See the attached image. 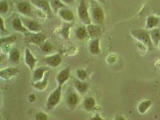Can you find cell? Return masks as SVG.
Listing matches in <instances>:
<instances>
[{
	"mask_svg": "<svg viewBox=\"0 0 160 120\" xmlns=\"http://www.w3.org/2000/svg\"><path fill=\"white\" fill-rule=\"evenodd\" d=\"M131 36L146 47L148 51H152L154 48L149 31L146 29L138 28L133 29L130 31Z\"/></svg>",
	"mask_w": 160,
	"mask_h": 120,
	"instance_id": "1",
	"label": "cell"
},
{
	"mask_svg": "<svg viewBox=\"0 0 160 120\" xmlns=\"http://www.w3.org/2000/svg\"><path fill=\"white\" fill-rule=\"evenodd\" d=\"M61 95L62 87L58 86L55 90L51 92L48 98L46 105V109L48 111H51L58 105L61 101Z\"/></svg>",
	"mask_w": 160,
	"mask_h": 120,
	"instance_id": "2",
	"label": "cell"
},
{
	"mask_svg": "<svg viewBox=\"0 0 160 120\" xmlns=\"http://www.w3.org/2000/svg\"><path fill=\"white\" fill-rule=\"evenodd\" d=\"M78 16L80 21L85 26H87L92 22L91 15L89 12L85 0H80L78 8Z\"/></svg>",
	"mask_w": 160,
	"mask_h": 120,
	"instance_id": "3",
	"label": "cell"
},
{
	"mask_svg": "<svg viewBox=\"0 0 160 120\" xmlns=\"http://www.w3.org/2000/svg\"><path fill=\"white\" fill-rule=\"evenodd\" d=\"M91 18L94 24L101 25L105 18L104 10L97 3H93L91 9Z\"/></svg>",
	"mask_w": 160,
	"mask_h": 120,
	"instance_id": "4",
	"label": "cell"
},
{
	"mask_svg": "<svg viewBox=\"0 0 160 120\" xmlns=\"http://www.w3.org/2000/svg\"><path fill=\"white\" fill-rule=\"evenodd\" d=\"M25 36V40L29 43L40 46L44 43L47 39L46 36L43 32H28Z\"/></svg>",
	"mask_w": 160,
	"mask_h": 120,
	"instance_id": "5",
	"label": "cell"
},
{
	"mask_svg": "<svg viewBox=\"0 0 160 120\" xmlns=\"http://www.w3.org/2000/svg\"><path fill=\"white\" fill-rule=\"evenodd\" d=\"M30 3L44 13L48 18H52L54 15L51 9L49 0H30Z\"/></svg>",
	"mask_w": 160,
	"mask_h": 120,
	"instance_id": "6",
	"label": "cell"
},
{
	"mask_svg": "<svg viewBox=\"0 0 160 120\" xmlns=\"http://www.w3.org/2000/svg\"><path fill=\"white\" fill-rule=\"evenodd\" d=\"M21 18L25 27L28 30L29 32H38L41 31L42 27L36 21L25 16H23Z\"/></svg>",
	"mask_w": 160,
	"mask_h": 120,
	"instance_id": "7",
	"label": "cell"
},
{
	"mask_svg": "<svg viewBox=\"0 0 160 120\" xmlns=\"http://www.w3.org/2000/svg\"><path fill=\"white\" fill-rule=\"evenodd\" d=\"M43 61L49 67L57 68L62 62V57L59 53H55L45 57Z\"/></svg>",
	"mask_w": 160,
	"mask_h": 120,
	"instance_id": "8",
	"label": "cell"
},
{
	"mask_svg": "<svg viewBox=\"0 0 160 120\" xmlns=\"http://www.w3.org/2000/svg\"><path fill=\"white\" fill-rule=\"evenodd\" d=\"M25 62L27 67L29 68L31 72H34L36 67L37 60L34 55L31 52L28 48H27L25 51Z\"/></svg>",
	"mask_w": 160,
	"mask_h": 120,
	"instance_id": "9",
	"label": "cell"
},
{
	"mask_svg": "<svg viewBox=\"0 0 160 120\" xmlns=\"http://www.w3.org/2000/svg\"><path fill=\"white\" fill-rule=\"evenodd\" d=\"M70 77V70L68 68L61 70L56 76V81L58 86L62 87L65 83L68 81Z\"/></svg>",
	"mask_w": 160,
	"mask_h": 120,
	"instance_id": "10",
	"label": "cell"
},
{
	"mask_svg": "<svg viewBox=\"0 0 160 120\" xmlns=\"http://www.w3.org/2000/svg\"><path fill=\"white\" fill-rule=\"evenodd\" d=\"M16 8L17 10L23 16L25 17H28L30 15H31L32 12V7H31V4L23 1V2H20L17 4L16 5Z\"/></svg>",
	"mask_w": 160,
	"mask_h": 120,
	"instance_id": "11",
	"label": "cell"
},
{
	"mask_svg": "<svg viewBox=\"0 0 160 120\" xmlns=\"http://www.w3.org/2000/svg\"><path fill=\"white\" fill-rule=\"evenodd\" d=\"M88 51L94 55H98L101 53L100 38H95L91 40L88 46Z\"/></svg>",
	"mask_w": 160,
	"mask_h": 120,
	"instance_id": "12",
	"label": "cell"
},
{
	"mask_svg": "<svg viewBox=\"0 0 160 120\" xmlns=\"http://www.w3.org/2000/svg\"><path fill=\"white\" fill-rule=\"evenodd\" d=\"M59 16L66 22H71L74 20V15L73 12L67 8L60 9L58 12Z\"/></svg>",
	"mask_w": 160,
	"mask_h": 120,
	"instance_id": "13",
	"label": "cell"
},
{
	"mask_svg": "<svg viewBox=\"0 0 160 120\" xmlns=\"http://www.w3.org/2000/svg\"><path fill=\"white\" fill-rule=\"evenodd\" d=\"M19 70L18 68H7L1 70L0 76L4 80H9L13 76L18 75Z\"/></svg>",
	"mask_w": 160,
	"mask_h": 120,
	"instance_id": "14",
	"label": "cell"
},
{
	"mask_svg": "<svg viewBox=\"0 0 160 120\" xmlns=\"http://www.w3.org/2000/svg\"><path fill=\"white\" fill-rule=\"evenodd\" d=\"M12 27L13 29L16 31L19 32L23 34L24 35L29 32V31L25 27L23 23L22 22L21 18L19 17H16L13 19L12 22Z\"/></svg>",
	"mask_w": 160,
	"mask_h": 120,
	"instance_id": "15",
	"label": "cell"
},
{
	"mask_svg": "<svg viewBox=\"0 0 160 120\" xmlns=\"http://www.w3.org/2000/svg\"><path fill=\"white\" fill-rule=\"evenodd\" d=\"M87 29L89 37L92 39L99 38V36L101 34V28L99 27V25L91 23L87 26Z\"/></svg>",
	"mask_w": 160,
	"mask_h": 120,
	"instance_id": "16",
	"label": "cell"
},
{
	"mask_svg": "<svg viewBox=\"0 0 160 120\" xmlns=\"http://www.w3.org/2000/svg\"><path fill=\"white\" fill-rule=\"evenodd\" d=\"M49 68L46 66H42L35 69L33 72V81L37 82L43 79L46 75V73L48 71Z\"/></svg>",
	"mask_w": 160,
	"mask_h": 120,
	"instance_id": "17",
	"label": "cell"
},
{
	"mask_svg": "<svg viewBox=\"0 0 160 120\" xmlns=\"http://www.w3.org/2000/svg\"><path fill=\"white\" fill-rule=\"evenodd\" d=\"M160 22V19L155 16H149L146 22L145 28L146 30H151L157 28Z\"/></svg>",
	"mask_w": 160,
	"mask_h": 120,
	"instance_id": "18",
	"label": "cell"
},
{
	"mask_svg": "<svg viewBox=\"0 0 160 120\" xmlns=\"http://www.w3.org/2000/svg\"><path fill=\"white\" fill-rule=\"evenodd\" d=\"M48 83H49V73H46L43 79L37 82H34L32 83V85L36 90L43 91L47 88L48 85Z\"/></svg>",
	"mask_w": 160,
	"mask_h": 120,
	"instance_id": "19",
	"label": "cell"
},
{
	"mask_svg": "<svg viewBox=\"0 0 160 120\" xmlns=\"http://www.w3.org/2000/svg\"><path fill=\"white\" fill-rule=\"evenodd\" d=\"M152 102L149 99L144 100L140 102L138 106V111L140 114H145L151 108Z\"/></svg>",
	"mask_w": 160,
	"mask_h": 120,
	"instance_id": "20",
	"label": "cell"
},
{
	"mask_svg": "<svg viewBox=\"0 0 160 120\" xmlns=\"http://www.w3.org/2000/svg\"><path fill=\"white\" fill-rule=\"evenodd\" d=\"M51 9L53 14H58L59 10L62 8H67L61 0H49Z\"/></svg>",
	"mask_w": 160,
	"mask_h": 120,
	"instance_id": "21",
	"label": "cell"
},
{
	"mask_svg": "<svg viewBox=\"0 0 160 120\" xmlns=\"http://www.w3.org/2000/svg\"><path fill=\"white\" fill-rule=\"evenodd\" d=\"M150 36L155 47H158L160 43V28L157 27L149 30Z\"/></svg>",
	"mask_w": 160,
	"mask_h": 120,
	"instance_id": "22",
	"label": "cell"
},
{
	"mask_svg": "<svg viewBox=\"0 0 160 120\" xmlns=\"http://www.w3.org/2000/svg\"><path fill=\"white\" fill-rule=\"evenodd\" d=\"M74 87L80 94H84L88 90V85L82 81L78 79L74 82Z\"/></svg>",
	"mask_w": 160,
	"mask_h": 120,
	"instance_id": "23",
	"label": "cell"
},
{
	"mask_svg": "<svg viewBox=\"0 0 160 120\" xmlns=\"http://www.w3.org/2000/svg\"><path fill=\"white\" fill-rule=\"evenodd\" d=\"M75 36L79 40H85L89 37L87 27L82 26L78 28L75 32Z\"/></svg>",
	"mask_w": 160,
	"mask_h": 120,
	"instance_id": "24",
	"label": "cell"
},
{
	"mask_svg": "<svg viewBox=\"0 0 160 120\" xmlns=\"http://www.w3.org/2000/svg\"><path fill=\"white\" fill-rule=\"evenodd\" d=\"M79 102V98L75 93H70L66 98V103L71 108H75Z\"/></svg>",
	"mask_w": 160,
	"mask_h": 120,
	"instance_id": "25",
	"label": "cell"
},
{
	"mask_svg": "<svg viewBox=\"0 0 160 120\" xmlns=\"http://www.w3.org/2000/svg\"><path fill=\"white\" fill-rule=\"evenodd\" d=\"M96 105V102L94 98L92 97H87L83 100L84 108L87 111H91L94 109Z\"/></svg>",
	"mask_w": 160,
	"mask_h": 120,
	"instance_id": "26",
	"label": "cell"
},
{
	"mask_svg": "<svg viewBox=\"0 0 160 120\" xmlns=\"http://www.w3.org/2000/svg\"><path fill=\"white\" fill-rule=\"evenodd\" d=\"M72 24L70 22H64L62 25L60 33L62 38L65 39H68L70 36V31L72 27Z\"/></svg>",
	"mask_w": 160,
	"mask_h": 120,
	"instance_id": "27",
	"label": "cell"
},
{
	"mask_svg": "<svg viewBox=\"0 0 160 120\" xmlns=\"http://www.w3.org/2000/svg\"><path fill=\"white\" fill-rule=\"evenodd\" d=\"M20 58V52L16 48H13L9 51L8 59L12 62H17Z\"/></svg>",
	"mask_w": 160,
	"mask_h": 120,
	"instance_id": "28",
	"label": "cell"
},
{
	"mask_svg": "<svg viewBox=\"0 0 160 120\" xmlns=\"http://www.w3.org/2000/svg\"><path fill=\"white\" fill-rule=\"evenodd\" d=\"M17 38L15 35H12L8 36H4L1 38V44H11L15 42Z\"/></svg>",
	"mask_w": 160,
	"mask_h": 120,
	"instance_id": "29",
	"label": "cell"
},
{
	"mask_svg": "<svg viewBox=\"0 0 160 120\" xmlns=\"http://www.w3.org/2000/svg\"><path fill=\"white\" fill-rule=\"evenodd\" d=\"M40 48L42 52L44 53H48L51 52L53 50V46L51 43L48 42H45L42 45L40 46Z\"/></svg>",
	"mask_w": 160,
	"mask_h": 120,
	"instance_id": "30",
	"label": "cell"
},
{
	"mask_svg": "<svg viewBox=\"0 0 160 120\" xmlns=\"http://www.w3.org/2000/svg\"><path fill=\"white\" fill-rule=\"evenodd\" d=\"M8 11V4L5 0H1L0 2V13L1 15L6 14Z\"/></svg>",
	"mask_w": 160,
	"mask_h": 120,
	"instance_id": "31",
	"label": "cell"
},
{
	"mask_svg": "<svg viewBox=\"0 0 160 120\" xmlns=\"http://www.w3.org/2000/svg\"><path fill=\"white\" fill-rule=\"evenodd\" d=\"M76 75L78 76V78H79V79L82 81L85 80L86 78H87V73L86 71L82 69H78L76 71Z\"/></svg>",
	"mask_w": 160,
	"mask_h": 120,
	"instance_id": "32",
	"label": "cell"
},
{
	"mask_svg": "<svg viewBox=\"0 0 160 120\" xmlns=\"http://www.w3.org/2000/svg\"><path fill=\"white\" fill-rule=\"evenodd\" d=\"M35 120H48V117L45 113L40 112L36 115Z\"/></svg>",
	"mask_w": 160,
	"mask_h": 120,
	"instance_id": "33",
	"label": "cell"
},
{
	"mask_svg": "<svg viewBox=\"0 0 160 120\" xmlns=\"http://www.w3.org/2000/svg\"><path fill=\"white\" fill-rule=\"evenodd\" d=\"M1 34H2L3 32L5 33H8V30H6V28H5L4 25V21H3V19L2 18V16H1Z\"/></svg>",
	"mask_w": 160,
	"mask_h": 120,
	"instance_id": "34",
	"label": "cell"
},
{
	"mask_svg": "<svg viewBox=\"0 0 160 120\" xmlns=\"http://www.w3.org/2000/svg\"><path fill=\"white\" fill-rule=\"evenodd\" d=\"M90 120H106V119H104V118H103L102 117H101L100 115V114L99 113H95L94 115L93 116V117H91V118L90 119Z\"/></svg>",
	"mask_w": 160,
	"mask_h": 120,
	"instance_id": "35",
	"label": "cell"
},
{
	"mask_svg": "<svg viewBox=\"0 0 160 120\" xmlns=\"http://www.w3.org/2000/svg\"><path fill=\"white\" fill-rule=\"evenodd\" d=\"M36 96L34 94H31L28 96V100H29V102H31V103L34 102L36 100Z\"/></svg>",
	"mask_w": 160,
	"mask_h": 120,
	"instance_id": "36",
	"label": "cell"
},
{
	"mask_svg": "<svg viewBox=\"0 0 160 120\" xmlns=\"http://www.w3.org/2000/svg\"><path fill=\"white\" fill-rule=\"evenodd\" d=\"M113 120H127L122 115H117Z\"/></svg>",
	"mask_w": 160,
	"mask_h": 120,
	"instance_id": "37",
	"label": "cell"
},
{
	"mask_svg": "<svg viewBox=\"0 0 160 120\" xmlns=\"http://www.w3.org/2000/svg\"><path fill=\"white\" fill-rule=\"evenodd\" d=\"M61 1H62V2L66 6L72 4V3L74 2V0H61Z\"/></svg>",
	"mask_w": 160,
	"mask_h": 120,
	"instance_id": "38",
	"label": "cell"
},
{
	"mask_svg": "<svg viewBox=\"0 0 160 120\" xmlns=\"http://www.w3.org/2000/svg\"><path fill=\"white\" fill-rule=\"evenodd\" d=\"M98 2H102V4H104L105 3V0H97Z\"/></svg>",
	"mask_w": 160,
	"mask_h": 120,
	"instance_id": "39",
	"label": "cell"
},
{
	"mask_svg": "<svg viewBox=\"0 0 160 120\" xmlns=\"http://www.w3.org/2000/svg\"><path fill=\"white\" fill-rule=\"evenodd\" d=\"M158 47H159V48L160 49V43H159V45H158Z\"/></svg>",
	"mask_w": 160,
	"mask_h": 120,
	"instance_id": "40",
	"label": "cell"
}]
</instances>
